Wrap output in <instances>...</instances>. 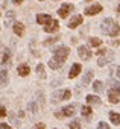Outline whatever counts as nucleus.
Instances as JSON below:
<instances>
[{"instance_id":"obj_1","label":"nucleus","mask_w":120,"mask_h":129,"mask_svg":"<svg viewBox=\"0 0 120 129\" xmlns=\"http://www.w3.org/2000/svg\"><path fill=\"white\" fill-rule=\"evenodd\" d=\"M100 29H102L106 35H109V37H117V35L120 34V27H118V24H117L112 18H105V20L102 21Z\"/></svg>"},{"instance_id":"obj_2","label":"nucleus","mask_w":120,"mask_h":129,"mask_svg":"<svg viewBox=\"0 0 120 129\" xmlns=\"http://www.w3.org/2000/svg\"><path fill=\"white\" fill-rule=\"evenodd\" d=\"M53 55H55V59H58L59 62H64L69 58V55H70V49L66 47V46H61V47H58L53 52Z\"/></svg>"},{"instance_id":"obj_3","label":"nucleus","mask_w":120,"mask_h":129,"mask_svg":"<svg viewBox=\"0 0 120 129\" xmlns=\"http://www.w3.org/2000/svg\"><path fill=\"white\" fill-rule=\"evenodd\" d=\"M78 55H79V58H81L82 61H88V59H91V56H93V53H91V50L88 49V46H79Z\"/></svg>"},{"instance_id":"obj_4","label":"nucleus","mask_w":120,"mask_h":129,"mask_svg":"<svg viewBox=\"0 0 120 129\" xmlns=\"http://www.w3.org/2000/svg\"><path fill=\"white\" fill-rule=\"evenodd\" d=\"M72 9H73V6H72V5H67V3H64L61 8L58 9V14H59V17H61V18H67V15L72 12Z\"/></svg>"},{"instance_id":"obj_5","label":"nucleus","mask_w":120,"mask_h":129,"mask_svg":"<svg viewBox=\"0 0 120 129\" xmlns=\"http://www.w3.org/2000/svg\"><path fill=\"white\" fill-rule=\"evenodd\" d=\"M82 21H84L82 15H73V17L70 18V21H69V27H70V29H76L78 26L82 24Z\"/></svg>"},{"instance_id":"obj_6","label":"nucleus","mask_w":120,"mask_h":129,"mask_svg":"<svg viewBox=\"0 0 120 129\" xmlns=\"http://www.w3.org/2000/svg\"><path fill=\"white\" fill-rule=\"evenodd\" d=\"M59 29V23H58V20H52L50 23H47L46 26H44V30L47 32V34H52V32H56Z\"/></svg>"},{"instance_id":"obj_7","label":"nucleus","mask_w":120,"mask_h":129,"mask_svg":"<svg viewBox=\"0 0 120 129\" xmlns=\"http://www.w3.org/2000/svg\"><path fill=\"white\" fill-rule=\"evenodd\" d=\"M82 72V66H81V64H73V66H72V69H70V73H69V78L70 79H75L79 73Z\"/></svg>"},{"instance_id":"obj_8","label":"nucleus","mask_w":120,"mask_h":129,"mask_svg":"<svg viewBox=\"0 0 120 129\" xmlns=\"http://www.w3.org/2000/svg\"><path fill=\"white\" fill-rule=\"evenodd\" d=\"M99 12H102V5H91V6H88L87 9H85V14L87 15H96V14H99Z\"/></svg>"},{"instance_id":"obj_9","label":"nucleus","mask_w":120,"mask_h":129,"mask_svg":"<svg viewBox=\"0 0 120 129\" xmlns=\"http://www.w3.org/2000/svg\"><path fill=\"white\" fill-rule=\"evenodd\" d=\"M53 18L50 17V15H47V14H38L37 15V23H40V24H43V26H46L47 23H50Z\"/></svg>"},{"instance_id":"obj_10","label":"nucleus","mask_w":120,"mask_h":129,"mask_svg":"<svg viewBox=\"0 0 120 129\" xmlns=\"http://www.w3.org/2000/svg\"><path fill=\"white\" fill-rule=\"evenodd\" d=\"M75 105H69V106H64L61 111H63V114H64V117H73L75 114H76V111H75Z\"/></svg>"},{"instance_id":"obj_11","label":"nucleus","mask_w":120,"mask_h":129,"mask_svg":"<svg viewBox=\"0 0 120 129\" xmlns=\"http://www.w3.org/2000/svg\"><path fill=\"white\" fill-rule=\"evenodd\" d=\"M12 30H14V34H15L17 37H21V35L24 34V24H23V23H14Z\"/></svg>"},{"instance_id":"obj_12","label":"nucleus","mask_w":120,"mask_h":129,"mask_svg":"<svg viewBox=\"0 0 120 129\" xmlns=\"http://www.w3.org/2000/svg\"><path fill=\"white\" fill-rule=\"evenodd\" d=\"M17 72H18V75H20V76L26 78V76L31 73V69H29V66H26V64H21V66H18Z\"/></svg>"},{"instance_id":"obj_13","label":"nucleus","mask_w":120,"mask_h":129,"mask_svg":"<svg viewBox=\"0 0 120 129\" xmlns=\"http://www.w3.org/2000/svg\"><path fill=\"white\" fill-rule=\"evenodd\" d=\"M61 100H64V90H58V91H55L52 94V102L53 103L55 102H61Z\"/></svg>"},{"instance_id":"obj_14","label":"nucleus","mask_w":120,"mask_h":129,"mask_svg":"<svg viewBox=\"0 0 120 129\" xmlns=\"http://www.w3.org/2000/svg\"><path fill=\"white\" fill-rule=\"evenodd\" d=\"M108 100L111 103H118V93H115L114 90H109L108 93Z\"/></svg>"},{"instance_id":"obj_15","label":"nucleus","mask_w":120,"mask_h":129,"mask_svg":"<svg viewBox=\"0 0 120 129\" xmlns=\"http://www.w3.org/2000/svg\"><path fill=\"white\" fill-rule=\"evenodd\" d=\"M87 103L88 105H100V99L97 96H87Z\"/></svg>"},{"instance_id":"obj_16","label":"nucleus","mask_w":120,"mask_h":129,"mask_svg":"<svg viewBox=\"0 0 120 129\" xmlns=\"http://www.w3.org/2000/svg\"><path fill=\"white\" fill-rule=\"evenodd\" d=\"M109 120H111V123H114L115 126H118V124H120V114H117V112H109Z\"/></svg>"},{"instance_id":"obj_17","label":"nucleus","mask_w":120,"mask_h":129,"mask_svg":"<svg viewBox=\"0 0 120 129\" xmlns=\"http://www.w3.org/2000/svg\"><path fill=\"white\" fill-rule=\"evenodd\" d=\"M61 66H63V62H59V61H58V59H55V58H53V59H50V62H49V67H50V69H53V70H58Z\"/></svg>"},{"instance_id":"obj_18","label":"nucleus","mask_w":120,"mask_h":129,"mask_svg":"<svg viewBox=\"0 0 120 129\" xmlns=\"http://www.w3.org/2000/svg\"><path fill=\"white\" fill-rule=\"evenodd\" d=\"M88 44L91 47H97V46L102 44V40L100 38H96V37H91V38H88Z\"/></svg>"},{"instance_id":"obj_19","label":"nucleus","mask_w":120,"mask_h":129,"mask_svg":"<svg viewBox=\"0 0 120 129\" xmlns=\"http://www.w3.org/2000/svg\"><path fill=\"white\" fill-rule=\"evenodd\" d=\"M93 76H94V73H93L91 70H88V72L85 73V76H84V79H82V82H84V84H90V81L93 79Z\"/></svg>"},{"instance_id":"obj_20","label":"nucleus","mask_w":120,"mask_h":129,"mask_svg":"<svg viewBox=\"0 0 120 129\" xmlns=\"http://www.w3.org/2000/svg\"><path fill=\"white\" fill-rule=\"evenodd\" d=\"M37 73H38L40 78H46V70L43 67V64H38V66H37Z\"/></svg>"},{"instance_id":"obj_21","label":"nucleus","mask_w":120,"mask_h":129,"mask_svg":"<svg viewBox=\"0 0 120 129\" xmlns=\"http://www.w3.org/2000/svg\"><path fill=\"white\" fill-rule=\"evenodd\" d=\"M93 90H94L96 93L102 91V90H103V87H102V82H100V81H94V82H93Z\"/></svg>"},{"instance_id":"obj_22","label":"nucleus","mask_w":120,"mask_h":129,"mask_svg":"<svg viewBox=\"0 0 120 129\" xmlns=\"http://www.w3.org/2000/svg\"><path fill=\"white\" fill-rule=\"evenodd\" d=\"M14 17H15V15H14V12H12V11H11V12H8V17H6V18H5V21H3V23H5V26H9V24H11V21L14 20Z\"/></svg>"},{"instance_id":"obj_23","label":"nucleus","mask_w":120,"mask_h":129,"mask_svg":"<svg viewBox=\"0 0 120 129\" xmlns=\"http://www.w3.org/2000/svg\"><path fill=\"white\" fill-rule=\"evenodd\" d=\"M81 112H82L84 117H90V115H91V108H90V106H82V108H81Z\"/></svg>"},{"instance_id":"obj_24","label":"nucleus","mask_w":120,"mask_h":129,"mask_svg":"<svg viewBox=\"0 0 120 129\" xmlns=\"http://www.w3.org/2000/svg\"><path fill=\"white\" fill-rule=\"evenodd\" d=\"M106 64H108V59L100 56V58H99V61H97V66H99V67H103V66H106Z\"/></svg>"},{"instance_id":"obj_25","label":"nucleus","mask_w":120,"mask_h":129,"mask_svg":"<svg viewBox=\"0 0 120 129\" xmlns=\"http://www.w3.org/2000/svg\"><path fill=\"white\" fill-rule=\"evenodd\" d=\"M70 129H81V123H79L78 120H73V121L70 123Z\"/></svg>"},{"instance_id":"obj_26","label":"nucleus","mask_w":120,"mask_h":129,"mask_svg":"<svg viewBox=\"0 0 120 129\" xmlns=\"http://www.w3.org/2000/svg\"><path fill=\"white\" fill-rule=\"evenodd\" d=\"M111 87H112L111 90H114L115 93H118V94H120V84H118V82H112V84H111Z\"/></svg>"},{"instance_id":"obj_27","label":"nucleus","mask_w":120,"mask_h":129,"mask_svg":"<svg viewBox=\"0 0 120 129\" xmlns=\"http://www.w3.org/2000/svg\"><path fill=\"white\" fill-rule=\"evenodd\" d=\"M112 73H114V76H115V78H118V79H120V66L112 67Z\"/></svg>"},{"instance_id":"obj_28","label":"nucleus","mask_w":120,"mask_h":129,"mask_svg":"<svg viewBox=\"0 0 120 129\" xmlns=\"http://www.w3.org/2000/svg\"><path fill=\"white\" fill-rule=\"evenodd\" d=\"M8 59H9V53H8V52H3V56H2V62H3V64H6V62H8Z\"/></svg>"},{"instance_id":"obj_29","label":"nucleus","mask_w":120,"mask_h":129,"mask_svg":"<svg viewBox=\"0 0 120 129\" xmlns=\"http://www.w3.org/2000/svg\"><path fill=\"white\" fill-rule=\"evenodd\" d=\"M97 129H109V126H108L105 121H100V123H99V126H97Z\"/></svg>"},{"instance_id":"obj_30","label":"nucleus","mask_w":120,"mask_h":129,"mask_svg":"<svg viewBox=\"0 0 120 129\" xmlns=\"http://www.w3.org/2000/svg\"><path fill=\"white\" fill-rule=\"evenodd\" d=\"M70 96H72V91L70 90H64V100L70 99Z\"/></svg>"},{"instance_id":"obj_31","label":"nucleus","mask_w":120,"mask_h":129,"mask_svg":"<svg viewBox=\"0 0 120 129\" xmlns=\"http://www.w3.org/2000/svg\"><path fill=\"white\" fill-rule=\"evenodd\" d=\"M32 129H46V124H44V123H37Z\"/></svg>"},{"instance_id":"obj_32","label":"nucleus","mask_w":120,"mask_h":129,"mask_svg":"<svg viewBox=\"0 0 120 129\" xmlns=\"http://www.w3.org/2000/svg\"><path fill=\"white\" fill-rule=\"evenodd\" d=\"M29 109H32V112H37V105L32 102V103H29Z\"/></svg>"},{"instance_id":"obj_33","label":"nucleus","mask_w":120,"mask_h":129,"mask_svg":"<svg viewBox=\"0 0 120 129\" xmlns=\"http://www.w3.org/2000/svg\"><path fill=\"white\" fill-rule=\"evenodd\" d=\"M106 52H108V50H106V49H100V50H99V52H97V55H99V56H102V55H105V53H106Z\"/></svg>"},{"instance_id":"obj_34","label":"nucleus","mask_w":120,"mask_h":129,"mask_svg":"<svg viewBox=\"0 0 120 129\" xmlns=\"http://www.w3.org/2000/svg\"><path fill=\"white\" fill-rule=\"evenodd\" d=\"M0 115H2V117L6 115V109H5V106H2V109H0Z\"/></svg>"},{"instance_id":"obj_35","label":"nucleus","mask_w":120,"mask_h":129,"mask_svg":"<svg viewBox=\"0 0 120 129\" xmlns=\"http://www.w3.org/2000/svg\"><path fill=\"white\" fill-rule=\"evenodd\" d=\"M58 38H52V40H47V41H44V44L47 46V44H50V43H53V41H56Z\"/></svg>"},{"instance_id":"obj_36","label":"nucleus","mask_w":120,"mask_h":129,"mask_svg":"<svg viewBox=\"0 0 120 129\" xmlns=\"http://www.w3.org/2000/svg\"><path fill=\"white\" fill-rule=\"evenodd\" d=\"M2 129H11V127H9L6 123H2Z\"/></svg>"},{"instance_id":"obj_37","label":"nucleus","mask_w":120,"mask_h":129,"mask_svg":"<svg viewBox=\"0 0 120 129\" xmlns=\"http://www.w3.org/2000/svg\"><path fill=\"white\" fill-rule=\"evenodd\" d=\"M21 2H23V0H14V3H17V5H20Z\"/></svg>"},{"instance_id":"obj_38","label":"nucleus","mask_w":120,"mask_h":129,"mask_svg":"<svg viewBox=\"0 0 120 129\" xmlns=\"http://www.w3.org/2000/svg\"><path fill=\"white\" fill-rule=\"evenodd\" d=\"M117 11H118V12H120V5H118V6H117Z\"/></svg>"},{"instance_id":"obj_39","label":"nucleus","mask_w":120,"mask_h":129,"mask_svg":"<svg viewBox=\"0 0 120 129\" xmlns=\"http://www.w3.org/2000/svg\"><path fill=\"white\" fill-rule=\"evenodd\" d=\"M85 2H91V0H85Z\"/></svg>"},{"instance_id":"obj_40","label":"nucleus","mask_w":120,"mask_h":129,"mask_svg":"<svg viewBox=\"0 0 120 129\" xmlns=\"http://www.w3.org/2000/svg\"><path fill=\"white\" fill-rule=\"evenodd\" d=\"M40 2H44V0H40Z\"/></svg>"}]
</instances>
